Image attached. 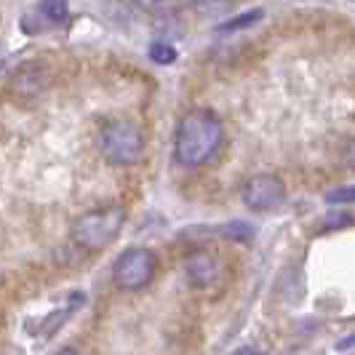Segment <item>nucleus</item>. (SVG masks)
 Listing matches in <instances>:
<instances>
[{
  "label": "nucleus",
  "instance_id": "nucleus-1",
  "mask_svg": "<svg viewBox=\"0 0 355 355\" xmlns=\"http://www.w3.org/2000/svg\"><path fill=\"white\" fill-rule=\"evenodd\" d=\"M225 142V123L222 118L206 110L198 107L190 110L179 118L177 134H174V160L184 168H198L206 166L209 160L222 150Z\"/></svg>",
  "mask_w": 355,
  "mask_h": 355
},
{
  "label": "nucleus",
  "instance_id": "nucleus-2",
  "mask_svg": "<svg viewBox=\"0 0 355 355\" xmlns=\"http://www.w3.org/2000/svg\"><path fill=\"white\" fill-rule=\"evenodd\" d=\"M125 225V209L121 203H110L102 209L80 214L70 227L72 241L83 251H105L115 243Z\"/></svg>",
  "mask_w": 355,
  "mask_h": 355
},
{
  "label": "nucleus",
  "instance_id": "nucleus-3",
  "mask_svg": "<svg viewBox=\"0 0 355 355\" xmlns=\"http://www.w3.org/2000/svg\"><path fill=\"white\" fill-rule=\"evenodd\" d=\"M99 153L112 166H137L144 155V134L134 121H110L99 131Z\"/></svg>",
  "mask_w": 355,
  "mask_h": 355
},
{
  "label": "nucleus",
  "instance_id": "nucleus-4",
  "mask_svg": "<svg viewBox=\"0 0 355 355\" xmlns=\"http://www.w3.org/2000/svg\"><path fill=\"white\" fill-rule=\"evenodd\" d=\"M158 275V257L153 249L131 246L112 262V284L121 291H142Z\"/></svg>",
  "mask_w": 355,
  "mask_h": 355
},
{
  "label": "nucleus",
  "instance_id": "nucleus-5",
  "mask_svg": "<svg viewBox=\"0 0 355 355\" xmlns=\"http://www.w3.org/2000/svg\"><path fill=\"white\" fill-rule=\"evenodd\" d=\"M243 203L251 211H272L284 206L286 200V184L278 174H254L243 184Z\"/></svg>",
  "mask_w": 355,
  "mask_h": 355
},
{
  "label": "nucleus",
  "instance_id": "nucleus-6",
  "mask_svg": "<svg viewBox=\"0 0 355 355\" xmlns=\"http://www.w3.org/2000/svg\"><path fill=\"white\" fill-rule=\"evenodd\" d=\"M184 275H187V284L193 288H206L216 281L219 275V262L211 251H193L187 259H184Z\"/></svg>",
  "mask_w": 355,
  "mask_h": 355
},
{
  "label": "nucleus",
  "instance_id": "nucleus-7",
  "mask_svg": "<svg viewBox=\"0 0 355 355\" xmlns=\"http://www.w3.org/2000/svg\"><path fill=\"white\" fill-rule=\"evenodd\" d=\"M49 72L43 70V67H35V64H30V67H21V70L11 78V89L17 91L19 96H35L40 91L49 86Z\"/></svg>",
  "mask_w": 355,
  "mask_h": 355
},
{
  "label": "nucleus",
  "instance_id": "nucleus-8",
  "mask_svg": "<svg viewBox=\"0 0 355 355\" xmlns=\"http://www.w3.org/2000/svg\"><path fill=\"white\" fill-rule=\"evenodd\" d=\"M37 14L46 24H64L70 19V6L67 3H40Z\"/></svg>",
  "mask_w": 355,
  "mask_h": 355
},
{
  "label": "nucleus",
  "instance_id": "nucleus-9",
  "mask_svg": "<svg viewBox=\"0 0 355 355\" xmlns=\"http://www.w3.org/2000/svg\"><path fill=\"white\" fill-rule=\"evenodd\" d=\"M150 59L155 64H174L177 62V49L171 43H166V40H155L150 46Z\"/></svg>",
  "mask_w": 355,
  "mask_h": 355
},
{
  "label": "nucleus",
  "instance_id": "nucleus-10",
  "mask_svg": "<svg viewBox=\"0 0 355 355\" xmlns=\"http://www.w3.org/2000/svg\"><path fill=\"white\" fill-rule=\"evenodd\" d=\"M350 225H355V216L347 211H329L326 216H323V230H339V227H350Z\"/></svg>",
  "mask_w": 355,
  "mask_h": 355
},
{
  "label": "nucleus",
  "instance_id": "nucleus-11",
  "mask_svg": "<svg viewBox=\"0 0 355 355\" xmlns=\"http://www.w3.org/2000/svg\"><path fill=\"white\" fill-rule=\"evenodd\" d=\"M259 17H262V11L241 14V17H235V21H225V24H219L216 30H219V33H230V30H238V27H249V24H254V21H257Z\"/></svg>",
  "mask_w": 355,
  "mask_h": 355
},
{
  "label": "nucleus",
  "instance_id": "nucleus-12",
  "mask_svg": "<svg viewBox=\"0 0 355 355\" xmlns=\"http://www.w3.org/2000/svg\"><path fill=\"white\" fill-rule=\"evenodd\" d=\"M326 203H355V184L337 187V190L326 193Z\"/></svg>",
  "mask_w": 355,
  "mask_h": 355
},
{
  "label": "nucleus",
  "instance_id": "nucleus-13",
  "mask_svg": "<svg viewBox=\"0 0 355 355\" xmlns=\"http://www.w3.org/2000/svg\"><path fill=\"white\" fill-rule=\"evenodd\" d=\"M230 355H267L265 350H259V347H251V345H246V347H238V350H232Z\"/></svg>",
  "mask_w": 355,
  "mask_h": 355
},
{
  "label": "nucleus",
  "instance_id": "nucleus-14",
  "mask_svg": "<svg viewBox=\"0 0 355 355\" xmlns=\"http://www.w3.org/2000/svg\"><path fill=\"white\" fill-rule=\"evenodd\" d=\"M53 355H83V353H78L75 347H62V350H56Z\"/></svg>",
  "mask_w": 355,
  "mask_h": 355
}]
</instances>
